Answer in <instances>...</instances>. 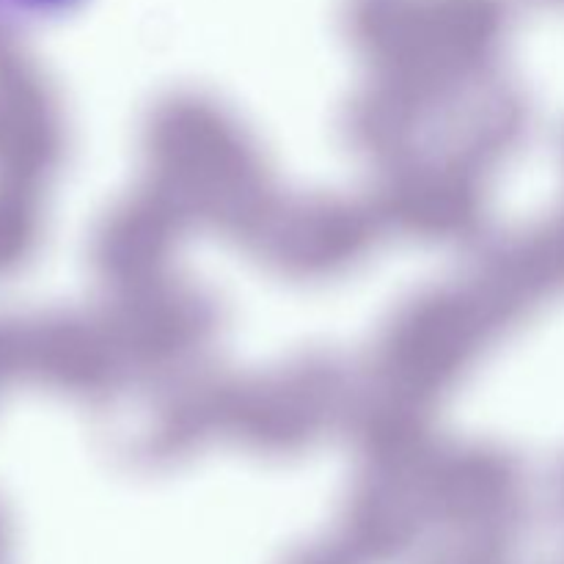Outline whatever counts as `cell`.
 <instances>
[{
	"instance_id": "1",
	"label": "cell",
	"mask_w": 564,
	"mask_h": 564,
	"mask_svg": "<svg viewBox=\"0 0 564 564\" xmlns=\"http://www.w3.org/2000/svg\"><path fill=\"white\" fill-rule=\"evenodd\" d=\"M3 6H11L17 11H53L64 6L66 0H0Z\"/></svg>"
}]
</instances>
